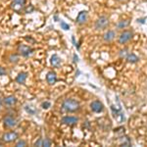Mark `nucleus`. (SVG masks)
Masks as SVG:
<instances>
[{
    "label": "nucleus",
    "instance_id": "obj_1",
    "mask_svg": "<svg viewBox=\"0 0 147 147\" xmlns=\"http://www.w3.org/2000/svg\"><path fill=\"white\" fill-rule=\"evenodd\" d=\"M62 109L66 112H76L80 109V103L74 98L65 99L62 103Z\"/></svg>",
    "mask_w": 147,
    "mask_h": 147
},
{
    "label": "nucleus",
    "instance_id": "obj_2",
    "mask_svg": "<svg viewBox=\"0 0 147 147\" xmlns=\"http://www.w3.org/2000/svg\"><path fill=\"white\" fill-rule=\"evenodd\" d=\"M109 25V19L106 16H102V17L97 19L95 22V28L96 30H104L108 27Z\"/></svg>",
    "mask_w": 147,
    "mask_h": 147
},
{
    "label": "nucleus",
    "instance_id": "obj_3",
    "mask_svg": "<svg viewBox=\"0 0 147 147\" xmlns=\"http://www.w3.org/2000/svg\"><path fill=\"white\" fill-rule=\"evenodd\" d=\"M18 138V134L15 131H10L6 132L2 136V141L5 142V143H11V142L17 140Z\"/></svg>",
    "mask_w": 147,
    "mask_h": 147
},
{
    "label": "nucleus",
    "instance_id": "obj_4",
    "mask_svg": "<svg viewBox=\"0 0 147 147\" xmlns=\"http://www.w3.org/2000/svg\"><path fill=\"white\" fill-rule=\"evenodd\" d=\"M3 123H4V125L8 129H13L17 125V120L13 117V116H5L3 118Z\"/></svg>",
    "mask_w": 147,
    "mask_h": 147
},
{
    "label": "nucleus",
    "instance_id": "obj_5",
    "mask_svg": "<svg viewBox=\"0 0 147 147\" xmlns=\"http://www.w3.org/2000/svg\"><path fill=\"white\" fill-rule=\"evenodd\" d=\"M132 32L130 30H124L119 36V43L120 44H125L127 42H129L130 39L132 38Z\"/></svg>",
    "mask_w": 147,
    "mask_h": 147
},
{
    "label": "nucleus",
    "instance_id": "obj_6",
    "mask_svg": "<svg viewBox=\"0 0 147 147\" xmlns=\"http://www.w3.org/2000/svg\"><path fill=\"white\" fill-rule=\"evenodd\" d=\"M18 51L20 52V54L24 57H28L30 55H32V52H34V49L32 47L28 46V45H23V44H20L18 46Z\"/></svg>",
    "mask_w": 147,
    "mask_h": 147
},
{
    "label": "nucleus",
    "instance_id": "obj_7",
    "mask_svg": "<svg viewBox=\"0 0 147 147\" xmlns=\"http://www.w3.org/2000/svg\"><path fill=\"white\" fill-rule=\"evenodd\" d=\"M79 122V118L75 117V116H65L62 118V123L68 125H75Z\"/></svg>",
    "mask_w": 147,
    "mask_h": 147
},
{
    "label": "nucleus",
    "instance_id": "obj_8",
    "mask_svg": "<svg viewBox=\"0 0 147 147\" xmlns=\"http://www.w3.org/2000/svg\"><path fill=\"white\" fill-rule=\"evenodd\" d=\"M90 108L94 113H100L103 111L104 106L102 104V102H100L99 100H95L90 104Z\"/></svg>",
    "mask_w": 147,
    "mask_h": 147
},
{
    "label": "nucleus",
    "instance_id": "obj_9",
    "mask_svg": "<svg viewBox=\"0 0 147 147\" xmlns=\"http://www.w3.org/2000/svg\"><path fill=\"white\" fill-rule=\"evenodd\" d=\"M87 20V12L86 11H82L79 13V15H78L77 17V24H79V25H82V24H84L86 22Z\"/></svg>",
    "mask_w": 147,
    "mask_h": 147
},
{
    "label": "nucleus",
    "instance_id": "obj_10",
    "mask_svg": "<svg viewBox=\"0 0 147 147\" xmlns=\"http://www.w3.org/2000/svg\"><path fill=\"white\" fill-rule=\"evenodd\" d=\"M17 98H16L15 96H13V95H10V96H7L4 98V104L7 106H13V105H15L16 103H17Z\"/></svg>",
    "mask_w": 147,
    "mask_h": 147
},
{
    "label": "nucleus",
    "instance_id": "obj_11",
    "mask_svg": "<svg viewBox=\"0 0 147 147\" xmlns=\"http://www.w3.org/2000/svg\"><path fill=\"white\" fill-rule=\"evenodd\" d=\"M46 80L49 84H54L57 82V76L54 72H49L46 75Z\"/></svg>",
    "mask_w": 147,
    "mask_h": 147
},
{
    "label": "nucleus",
    "instance_id": "obj_12",
    "mask_svg": "<svg viewBox=\"0 0 147 147\" xmlns=\"http://www.w3.org/2000/svg\"><path fill=\"white\" fill-rule=\"evenodd\" d=\"M116 36V32H114V30H108V32H106L105 34H103V39L105 40V41H112V40L115 38Z\"/></svg>",
    "mask_w": 147,
    "mask_h": 147
},
{
    "label": "nucleus",
    "instance_id": "obj_13",
    "mask_svg": "<svg viewBox=\"0 0 147 147\" xmlns=\"http://www.w3.org/2000/svg\"><path fill=\"white\" fill-rule=\"evenodd\" d=\"M27 78H28V74L25 73V72H22V73L19 74L17 77H16V82H17L18 84H25V82H26Z\"/></svg>",
    "mask_w": 147,
    "mask_h": 147
},
{
    "label": "nucleus",
    "instance_id": "obj_14",
    "mask_svg": "<svg viewBox=\"0 0 147 147\" xmlns=\"http://www.w3.org/2000/svg\"><path fill=\"white\" fill-rule=\"evenodd\" d=\"M50 63H51V65L53 66V67H59V66L61 65V59H60V57H59L58 55H56V54H54L53 56L51 57V59H50Z\"/></svg>",
    "mask_w": 147,
    "mask_h": 147
},
{
    "label": "nucleus",
    "instance_id": "obj_15",
    "mask_svg": "<svg viewBox=\"0 0 147 147\" xmlns=\"http://www.w3.org/2000/svg\"><path fill=\"white\" fill-rule=\"evenodd\" d=\"M127 61L129 63L134 64L138 61V57L134 53H129V54H127Z\"/></svg>",
    "mask_w": 147,
    "mask_h": 147
},
{
    "label": "nucleus",
    "instance_id": "obj_16",
    "mask_svg": "<svg viewBox=\"0 0 147 147\" xmlns=\"http://www.w3.org/2000/svg\"><path fill=\"white\" fill-rule=\"evenodd\" d=\"M129 20H125V21H120L119 23L117 24V28H125L129 26Z\"/></svg>",
    "mask_w": 147,
    "mask_h": 147
},
{
    "label": "nucleus",
    "instance_id": "obj_17",
    "mask_svg": "<svg viewBox=\"0 0 147 147\" xmlns=\"http://www.w3.org/2000/svg\"><path fill=\"white\" fill-rule=\"evenodd\" d=\"M25 110H26V112L30 114V115H34L35 112H36L35 108L34 107V106H32V105H26L25 106Z\"/></svg>",
    "mask_w": 147,
    "mask_h": 147
},
{
    "label": "nucleus",
    "instance_id": "obj_18",
    "mask_svg": "<svg viewBox=\"0 0 147 147\" xmlns=\"http://www.w3.org/2000/svg\"><path fill=\"white\" fill-rule=\"evenodd\" d=\"M25 4H26V0H13V2H12L13 7H16V6L23 7Z\"/></svg>",
    "mask_w": 147,
    "mask_h": 147
},
{
    "label": "nucleus",
    "instance_id": "obj_19",
    "mask_svg": "<svg viewBox=\"0 0 147 147\" xmlns=\"http://www.w3.org/2000/svg\"><path fill=\"white\" fill-rule=\"evenodd\" d=\"M9 60H10L11 63H17L19 61V56L17 54H11V55L9 56Z\"/></svg>",
    "mask_w": 147,
    "mask_h": 147
},
{
    "label": "nucleus",
    "instance_id": "obj_20",
    "mask_svg": "<svg viewBox=\"0 0 147 147\" xmlns=\"http://www.w3.org/2000/svg\"><path fill=\"white\" fill-rule=\"evenodd\" d=\"M15 146L16 147H25V146H27V142L25 140H23V139H20V140H18L16 142Z\"/></svg>",
    "mask_w": 147,
    "mask_h": 147
},
{
    "label": "nucleus",
    "instance_id": "obj_21",
    "mask_svg": "<svg viewBox=\"0 0 147 147\" xmlns=\"http://www.w3.org/2000/svg\"><path fill=\"white\" fill-rule=\"evenodd\" d=\"M51 144H52V142H51V140H50L49 138L42 139V146H44V147H49V146H51Z\"/></svg>",
    "mask_w": 147,
    "mask_h": 147
},
{
    "label": "nucleus",
    "instance_id": "obj_22",
    "mask_svg": "<svg viewBox=\"0 0 147 147\" xmlns=\"http://www.w3.org/2000/svg\"><path fill=\"white\" fill-rule=\"evenodd\" d=\"M61 28H63V30H70V26H69L68 24H66L64 21H61Z\"/></svg>",
    "mask_w": 147,
    "mask_h": 147
},
{
    "label": "nucleus",
    "instance_id": "obj_23",
    "mask_svg": "<svg viewBox=\"0 0 147 147\" xmlns=\"http://www.w3.org/2000/svg\"><path fill=\"white\" fill-rule=\"evenodd\" d=\"M50 102H48V101H46V102H43V103L41 104V107L43 108V109H48L49 107H50Z\"/></svg>",
    "mask_w": 147,
    "mask_h": 147
},
{
    "label": "nucleus",
    "instance_id": "obj_24",
    "mask_svg": "<svg viewBox=\"0 0 147 147\" xmlns=\"http://www.w3.org/2000/svg\"><path fill=\"white\" fill-rule=\"evenodd\" d=\"M5 75H7V71L5 70V68L0 67V76L3 77V76H5Z\"/></svg>",
    "mask_w": 147,
    "mask_h": 147
},
{
    "label": "nucleus",
    "instance_id": "obj_25",
    "mask_svg": "<svg viewBox=\"0 0 147 147\" xmlns=\"http://www.w3.org/2000/svg\"><path fill=\"white\" fill-rule=\"evenodd\" d=\"M127 49H124V50H121L120 51V56L121 57H125V58H127Z\"/></svg>",
    "mask_w": 147,
    "mask_h": 147
},
{
    "label": "nucleus",
    "instance_id": "obj_26",
    "mask_svg": "<svg viewBox=\"0 0 147 147\" xmlns=\"http://www.w3.org/2000/svg\"><path fill=\"white\" fill-rule=\"evenodd\" d=\"M32 11H34V7H32V6H28V7H27V8L25 9V12L27 14H28L30 12H32Z\"/></svg>",
    "mask_w": 147,
    "mask_h": 147
},
{
    "label": "nucleus",
    "instance_id": "obj_27",
    "mask_svg": "<svg viewBox=\"0 0 147 147\" xmlns=\"http://www.w3.org/2000/svg\"><path fill=\"white\" fill-rule=\"evenodd\" d=\"M34 146H42V139L41 138L38 139V140L34 143Z\"/></svg>",
    "mask_w": 147,
    "mask_h": 147
},
{
    "label": "nucleus",
    "instance_id": "obj_28",
    "mask_svg": "<svg viewBox=\"0 0 147 147\" xmlns=\"http://www.w3.org/2000/svg\"><path fill=\"white\" fill-rule=\"evenodd\" d=\"M79 61V57L77 56V54H74V62L77 63Z\"/></svg>",
    "mask_w": 147,
    "mask_h": 147
},
{
    "label": "nucleus",
    "instance_id": "obj_29",
    "mask_svg": "<svg viewBox=\"0 0 147 147\" xmlns=\"http://www.w3.org/2000/svg\"><path fill=\"white\" fill-rule=\"evenodd\" d=\"M137 22H138V23H141V24H143V23H144V19H138V20H137Z\"/></svg>",
    "mask_w": 147,
    "mask_h": 147
},
{
    "label": "nucleus",
    "instance_id": "obj_30",
    "mask_svg": "<svg viewBox=\"0 0 147 147\" xmlns=\"http://www.w3.org/2000/svg\"><path fill=\"white\" fill-rule=\"evenodd\" d=\"M3 103H4V102H3V100H2V99H1V98H0V109H1V107H2V105H3Z\"/></svg>",
    "mask_w": 147,
    "mask_h": 147
},
{
    "label": "nucleus",
    "instance_id": "obj_31",
    "mask_svg": "<svg viewBox=\"0 0 147 147\" xmlns=\"http://www.w3.org/2000/svg\"><path fill=\"white\" fill-rule=\"evenodd\" d=\"M118 1H120V2H125V1H127V0H118Z\"/></svg>",
    "mask_w": 147,
    "mask_h": 147
}]
</instances>
